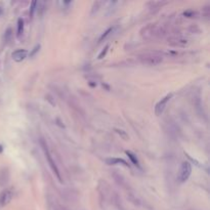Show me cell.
<instances>
[{
  "instance_id": "1",
  "label": "cell",
  "mask_w": 210,
  "mask_h": 210,
  "mask_svg": "<svg viewBox=\"0 0 210 210\" xmlns=\"http://www.w3.org/2000/svg\"><path fill=\"white\" fill-rule=\"evenodd\" d=\"M166 34H167V30L163 26H159L157 24H148L147 26L143 27L139 32L140 37L145 40L163 38Z\"/></svg>"
},
{
  "instance_id": "2",
  "label": "cell",
  "mask_w": 210,
  "mask_h": 210,
  "mask_svg": "<svg viewBox=\"0 0 210 210\" xmlns=\"http://www.w3.org/2000/svg\"><path fill=\"white\" fill-rule=\"evenodd\" d=\"M40 145H41V148H42L43 150V153L45 155V158L47 160V163L49 165V167L51 168V170L53 171L54 175H56V177L57 178V181L60 182H63V178H62V174H60L59 168H57V165L56 164V162H54L53 158H52L50 152H49V149L47 147V143L43 139H40Z\"/></svg>"
},
{
  "instance_id": "3",
  "label": "cell",
  "mask_w": 210,
  "mask_h": 210,
  "mask_svg": "<svg viewBox=\"0 0 210 210\" xmlns=\"http://www.w3.org/2000/svg\"><path fill=\"white\" fill-rule=\"evenodd\" d=\"M139 59L143 64L149 66H156L163 62V57L159 52H149V53H145L143 56H139Z\"/></svg>"
},
{
  "instance_id": "4",
  "label": "cell",
  "mask_w": 210,
  "mask_h": 210,
  "mask_svg": "<svg viewBox=\"0 0 210 210\" xmlns=\"http://www.w3.org/2000/svg\"><path fill=\"white\" fill-rule=\"evenodd\" d=\"M191 173H192V165L190 162L184 161L181 164L178 170V174H177V179L179 182H186L188 179L190 178Z\"/></svg>"
},
{
  "instance_id": "5",
  "label": "cell",
  "mask_w": 210,
  "mask_h": 210,
  "mask_svg": "<svg viewBox=\"0 0 210 210\" xmlns=\"http://www.w3.org/2000/svg\"><path fill=\"white\" fill-rule=\"evenodd\" d=\"M171 98H172V93H168L163 98L160 99L158 103L156 104V106H155V115L160 116L163 114V112H164L165 108H166L168 102L170 101Z\"/></svg>"
},
{
  "instance_id": "6",
  "label": "cell",
  "mask_w": 210,
  "mask_h": 210,
  "mask_svg": "<svg viewBox=\"0 0 210 210\" xmlns=\"http://www.w3.org/2000/svg\"><path fill=\"white\" fill-rule=\"evenodd\" d=\"M168 44L170 46H174V47H186L189 44V41L181 36H174V37L168 38Z\"/></svg>"
},
{
  "instance_id": "7",
  "label": "cell",
  "mask_w": 210,
  "mask_h": 210,
  "mask_svg": "<svg viewBox=\"0 0 210 210\" xmlns=\"http://www.w3.org/2000/svg\"><path fill=\"white\" fill-rule=\"evenodd\" d=\"M13 198V192L12 190L6 189L2 191L0 194V206H6L7 204L10 203V201Z\"/></svg>"
},
{
  "instance_id": "8",
  "label": "cell",
  "mask_w": 210,
  "mask_h": 210,
  "mask_svg": "<svg viewBox=\"0 0 210 210\" xmlns=\"http://www.w3.org/2000/svg\"><path fill=\"white\" fill-rule=\"evenodd\" d=\"M112 175H113V178H114V181H116V184H117L118 186H120L121 188H123V189H125V190H128L129 189L128 182H127L125 177H124L122 174H120V173H118V172H116V171H114Z\"/></svg>"
},
{
  "instance_id": "9",
  "label": "cell",
  "mask_w": 210,
  "mask_h": 210,
  "mask_svg": "<svg viewBox=\"0 0 210 210\" xmlns=\"http://www.w3.org/2000/svg\"><path fill=\"white\" fill-rule=\"evenodd\" d=\"M10 173L7 167H3L0 169V187H5L9 182Z\"/></svg>"
},
{
  "instance_id": "10",
  "label": "cell",
  "mask_w": 210,
  "mask_h": 210,
  "mask_svg": "<svg viewBox=\"0 0 210 210\" xmlns=\"http://www.w3.org/2000/svg\"><path fill=\"white\" fill-rule=\"evenodd\" d=\"M27 56H28V51L26 49H16L12 52V60L16 63H21L26 59Z\"/></svg>"
},
{
  "instance_id": "11",
  "label": "cell",
  "mask_w": 210,
  "mask_h": 210,
  "mask_svg": "<svg viewBox=\"0 0 210 210\" xmlns=\"http://www.w3.org/2000/svg\"><path fill=\"white\" fill-rule=\"evenodd\" d=\"M166 3L167 2H164V1H150L147 3V6L151 12H158L163 5H165Z\"/></svg>"
},
{
  "instance_id": "12",
  "label": "cell",
  "mask_w": 210,
  "mask_h": 210,
  "mask_svg": "<svg viewBox=\"0 0 210 210\" xmlns=\"http://www.w3.org/2000/svg\"><path fill=\"white\" fill-rule=\"evenodd\" d=\"M106 163L108 165H123L125 167H129L128 162H126L125 160L122 158H108L106 159Z\"/></svg>"
},
{
  "instance_id": "13",
  "label": "cell",
  "mask_w": 210,
  "mask_h": 210,
  "mask_svg": "<svg viewBox=\"0 0 210 210\" xmlns=\"http://www.w3.org/2000/svg\"><path fill=\"white\" fill-rule=\"evenodd\" d=\"M48 210H68L66 207L60 205L56 201L48 200Z\"/></svg>"
},
{
  "instance_id": "14",
  "label": "cell",
  "mask_w": 210,
  "mask_h": 210,
  "mask_svg": "<svg viewBox=\"0 0 210 210\" xmlns=\"http://www.w3.org/2000/svg\"><path fill=\"white\" fill-rule=\"evenodd\" d=\"M125 154L127 155V156H128V158L130 159V161H131L132 164L135 165V166H137V167H140L139 161V159H137L136 155L133 154V153H132V152H130V151H126Z\"/></svg>"
},
{
  "instance_id": "15",
  "label": "cell",
  "mask_w": 210,
  "mask_h": 210,
  "mask_svg": "<svg viewBox=\"0 0 210 210\" xmlns=\"http://www.w3.org/2000/svg\"><path fill=\"white\" fill-rule=\"evenodd\" d=\"M24 28H25V23L23 19H19L18 20V30H16V37L20 38L22 35L24 34Z\"/></svg>"
},
{
  "instance_id": "16",
  "label": "cell",
  "mask_w": 210,
  "mask_h": 210,
  "mask_svg": "<svg viewBox=\"0 0 210 210\" xmlns=\"http://www.w3.org/2000/svg\"><path fill=\"white\" fill-rule=\"evenodd\" d=\"M12 34H13V31H12V29L10 28V27H9V28H7L6 30H5L4 35H3V40H4L5 43H8L10 40H12Z\"/></svg>"
},
{
  "instance_id": "17",
  "label": "cell",
  "mask_w": 210,
  "mask_h": 210,
  "mask_svg": "<svg viewBox=\"0 0 210 210\" xmlns=\"http://www.w3.org/2000/svg\"><path fill=\"white\" fill-rule=\"evenodd\" d=\"M114 32V27H111V28H109V29H107L106 31H105L103 34H102V36L99 37V39H98V42L101 43V42H103L104 40H106L107 38H108V36H110L112 34V33Z\"/></svg>"
},
{
  "instance_id": "18",
  "label": "cell",
  "mask_w": 210,
  "mask_h": 210,
  "mask_svg": "<svg viewBox=\"0 0 210 210\" xmlns=\"http://www.w3.org/2000/svg\"><path fill=\"white\" fill-rule=\"evenodd\" d=\"M127 199H128L132 204H134V205H136V206L140 205V200L135 195L132 194V193H128V194H127Z\"/></svg>"
},
{
  "instance_id": "19",
  "label": "cell",
  "mask_w": 210,
  "mask_h": 210,
  "mask_svg": "<svg viewBox=\"0 0 210 210\" xmlns=\"http://www.w3.org/2000/svg\"><path fill=\"white\" fill-rule=\"evenodd\" d=\"M37 5H38V1H32L31 4H30V8H29V15L30 18L33 19V16H34V13L37 10Z\"/></svg>"
},
{
  "instance_id": "20",
  "label": "cell",
  "mask_w": 210,
  "mask_h": 210,
  "mask_svg": "<svg viewBox=\"0 0 210 210\" xmlns=\"http://www.w3.org/2000/svg\"><path fill=\"white\" fill-rule=\"evenodd\" d=\"M103 4H104L103 1H95V2H93L92 7H91V15L98 12V10H99V8H101V6Z\"/></svg>"
},
{
  "instance_id": "21",
  "label": "cell",
  "mask_w": 210,
  "mask_h": 210,
  "mask_svg": "<svg viewBox=\"0 0 210 210\" xmlns=\"http://www.w3.org/2000/svg\"><path fill=\"white\" fill-rule=\"evenodd\" d=\"M184 16H186V18H189V19L198 18V12H195V10L189 9V10H186V12H184Z\"/></svg>"
},
{
  "instance_id": "22",
  "label": "cell",
  "mask_w": 210,
  "mask_h": 210,
  "mask_svg": "<svg viewBox=\"0 0 210 210\" xmlns=\"http://www.w3.org/2000/svg\"><path fill=\"white\" fill-rule=\"evenodd\" d=\"M40 48H41V45H40V44H37V45H35L34 47H33V48L31 49V51L29 52V57H34L36 56V54H37L38 52H39Z\"/></svg>"
},
{
  "instance_id": "23",
  "label": "cell",
  "mask_w": 210,
  "mask_h": 210,
  "mask_svg": "<svg viewBox=\"0 0 210 210\" xmlns=\"http://www.w3.org/2000/svg\"><path fill=\"white\" fill-rule=\"evenodd\" d=\"M202 15L203 16H205L206 19H209L210 16V5H205V6H203L202 8Z\"/></svg>"
},
{
  "instance_id": "24",
  "label": "cell",
  "mask_w": 210,
  "mask_h": 210,
  "mask_svg": "<svg viewBox=\"0 0 210 210\" xmlns=\"http://www.w3.org/2000/svg\"><path fill=\"white\" fill-rule=\"evenodd\" d=\"M115 131L117 132V133L120 135V137H122V139H123L124 140H127V139H128V134L126 133V131L122 130V129H118V128H116Z\"/></svg>"
},
{
  "instance_id": "25",
  "label": "cell",
  "mask_w": 210,
  "mask_h": 210,
  "mask_svg": "<svg viewBox=\"0 0 210 210\" xmlns=\"http://www.w3.org/2000/svg\"><path fill=\"white\" fill-rule=\"evenodd\" d=\"M109 47H110L109 45H106V46H105L103 50L99 52V54H98V60H103L104 57L107 56V52H108V50H109Z\"/></svg>"
},
{
  "instance_id": "26",
  "label": "cell",
  "mask_w": 210,
  "mask_h": 210,
  "mask_svg": "<svg viewBox=\"0 0 210 210\" xmlns=\"http://www.w3.org/2000/svg\"><path fill=\"white\" fill-rule=\"evenodd\" d=\"M45 99H46V101H48L49 103L51 104V106H53V107L56 106V102H54V101H52V98H51V96L49 95H47L45 96Z\"/></svg>"
},
{
  "instance_id": "27",
  "label": "cell",
  "mask_w": 210,
  "mask_h": 210,
  "mask_svg": "<svg viewBox=\"0 0 210 210\" xmlns=\"http://www.w3.org/2000/svg\"><path fill=\"white\" fill-rule=\"evenodd\" d=\"M56 121L57 122V125H60V127H65V126H64V124H62V122H60V120L59 119V118H57Z\"/></svg>"
},
{
  "instance_id": "28",
  "label": "cell",
  "mask_w": 210,
  "mask_h": 210,
  "mask_svg": "<svg viewBox=\"0 0 210 210\" xmlns=\"http://www.w3.org/2000/svg\"><path fill=\"white\" fill-rule=\"evenodd\" d=\"M102 85H103V87H105V88H106V89H107L108 91L110 90V86H109V85H108V84H106V83H103Z\"/></svg>"
},
{
  "instance_id": "29",
  "label": "cell",
  "mask_w": 210,
  "mask_h": 210,
  "mask_svg": "<svg viewBox=\"0 0 210 210\" xmlns=\"http://www.w3.org/2000/svg\"><path fill=\"white\" fill-rule=\"evenodd\" d=\"M89 85H90L91 87H95L96 86V83H95V82H93V81H90L89 82Z\"/></svg>"
},
{
  "instance_id": "30",
  "label": "cell",
  "mask_w": 210,
  "mask_h": 210,
  "mask_svg": "<svg viewBox=\"0 0 210 210\" xmlns=\"http://www.w3.org/2000/svg\"><path fill=\"white\" fill-rule=\"evenodd\" d=\"M2 152H3V147H2V146L0 145V154H1Z\"/></svg>"
},
{
  "instance_id": "31",
  "label": "cell",
  "mask_w": 210,
  "mask_h": 210,
  "mask_svg": "<svg viewBox=\"0 0 210 210\" xmlns=\"http://www.w3.org/2000/svg\"><path fill=\"white\" fill-rule=\"evenodd\" d=\"M0 12H1V9H0Z\"/></svg>"
}]
</instances>
